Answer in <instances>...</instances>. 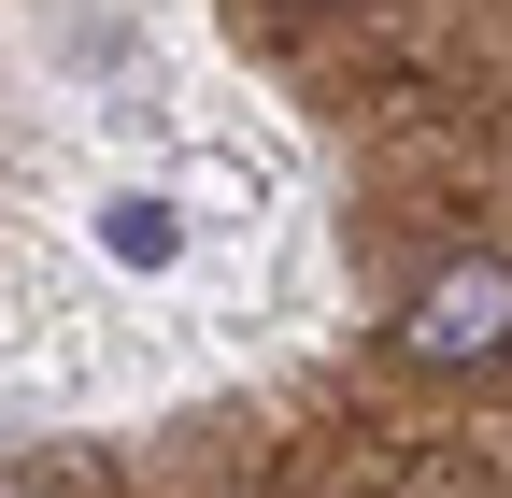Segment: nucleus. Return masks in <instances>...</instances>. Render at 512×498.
Instances as JSON below:
<instances>
[{"instance_id": "obj_1", "label": "nucleus", "mask_w": 512, "mask_h": 498, "mask_svg": "<svg viewBox=\"0 0 512 498\" xmlns=\"http://www.w3.org/2000/svg\"><path fill=\"white\" fill-rule=\"evenodd\" d=\"M399 356H427V370H512V257H441L399 299Z\"/></svg>"}, {"instance_id": "obj_3", "label": "nucleus", "mask_w": 512, "mask_h": 498, "mask_svg": "<svg viewBox=\"0 0 512 498\" xmlns=\"http://www.w3.org/2000/svg\"><path fill=\"white\" fill-rule=\"evenodd\" d=\"M0 498H86L72 470H0Z\"/></svg>"}, {"instance_id": "obj_2", "label": "nucleus", "mask_w": 512, "mask_h": 498, "mask_svg": "<svg viewBox=\"0 0 512 498\" xmlns=\"http://www.w3.org/2000/svg\"><path fill=\"white\" fill-rule=\"evenodd\" d=\"M100 242H114L128 271H171V257H185V228H171L157 200H114V214H100Z\"/></svg>"}]
</instances>
